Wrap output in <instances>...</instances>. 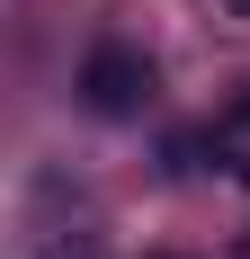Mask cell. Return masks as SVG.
<instances>
[{
	"label": "cell",
	"instance_id": "obj_1",
	"mask_svg": "<svg viewBox=\"0 0 250 259\" xmlns=\"http://www.w3.org/2000/svg\"><path fill=\"white\" fill-rule=\"evenodd\" d=\"M80 99L99 107V116H134V107L152 99V63L134 45H90V63H80Z\"/></svg>",
	"mask_w": 250,
	"mask_h": 259
},
{
	"label": "cell",
	"instance_id": "obj_2",
	"mask_svg": "<svg viewBox=\"0 0 250 259\" xmlns=\"http://www.w3.org/2000/svg\"><path fill=\"white\" fill-rule=\"evenodd\" d=\"M215 161H224V179H250V99L215 125Z\"/></svg>",
	"mask_w": 250,
	"mask_h": 259
},
{
	"label": "cell",
	"instance_id": "obj_3",
	"mask_svg": "<svg viewBox=\"0 0 250 259\" xmlns=\"http://www.w3.org/2000/svg\"><path fill=\"white\" fill-rule=\"evenodd\" d=\"M241 9H250V0H241Z\"/></svg>",
	"mask_w": 250,
	"mask_h": 259
}]
</instances>
